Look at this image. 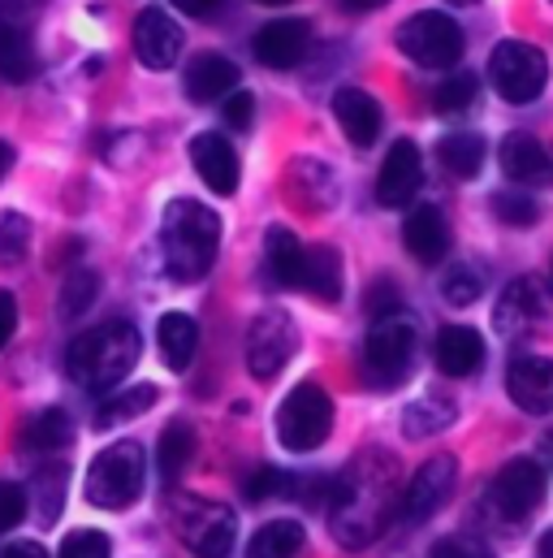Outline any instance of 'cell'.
<instances>
[{
	"label": "cell",
	"instance_id": "7bdbcfd3",
	"mask_svg": "<svg viewBox=\"0 0 553 558\" xmlns=\"http://www.w3.org/2000/svg\"><path fill=\"white\" fill-rule=\"evenodd\" d=\"M221 113H225V126H230V131H251V122H256V96L234 87V92L225 96V109H221Z\"/></svg>",
	"mask_w": 553,
	"mask_h": 558
},
{
	"label": "cell",
	"instance_id": "e575fe53",
	"mask_svg": "<svg viewBox=\"0 0 553 558\" xmlns=\"http://www.w3.org/2000/svg\"><path fill=\"white\" fill-rule=\"evenodd\" d=\"M96 294H100V274H91V269H74L70 278L61 281V299H57L61 320H78V316L96 303Z\"/></svg>",
	"mask_w": 553,
	"mask_h": 558
},
{
	"label": "cell",
	"instance_id": "52a82bcc",
	"mask_svg": "<svg viewBox=\"0 0 553 558\" xmlns=\"http://www.w3.org/2000/svg\"><path fill=\"white\" fill-rule=\"evenodd\" d=\"M333 428V403L316 381H298L276 408V441L290 454L316 450Z\"/></svg>",
	"mask_w": 553,
	"mask_h": 558
},
{
	"label": "cell",
	"instance_id": "277c9868",
	"mask_svg": "<svg viewBox=\"0 0 553 558\" xmlns=\"http://www.w3.org/2000/svg\"><path fill=\"white\" fill-rule=\"evenodd\" d=\"M545 489H550V476L537 459H511L484 489L480 498V515L493 533L502 537H515L524 533V524L537 515V507L545 502Z\"/></svg>",
	"mask_w": 553,
	"mask_h": 558
},
{
	"label": "cell",
	"instance_id": "836d02e7",
	"mask_svg": "<svg viewBox=\"0 0 553 558\" xmlns=\"http://www.w3.org/2000/svg\"><path fill=\"white\" fill-rule=\"evenodd\" d=\"M476 96H480V78L467 74V70H458V74L441 78V87L432 92V109L441 118H458V113H467L476 105Z\"/></svg>",
	"mask_w": 553,
	"mask_h": 558
},
{
	"label": "cell",
	"instance_id": "4316f807",
	"mask_svg": "<svg viewBox=\"0 0 553 558\" xmlns=\"http://www.w3.org/2000/svg\"><path fill=\"white\" fill-rule=\"evenodd\" d=\"M70 441H74V420L61 408H48V412L30 416L17 433V446L30 450V454H52V450H65Z\"/></svg>",
	"mask_w": 553,
	"mask_h": 558
},
{
	"label": "cell",
	"instance_id": "8d00e7d4",
	"mask_svg": "<svg viewBox=\"0 0 553 558\" xmlns=\"http://www.w3.org/2000/svg\"><path fill=\"white\" fill-rule=\"evenodd\" d=\"M493 217H497L502 226L528 230V226L541 221V204H537L532 195H524L519 186H515V191H497V195H493Z\"/></svg>",
	"mask_w": 553,
	"mask_h": 558
},
{
	"label": "cell",
	"instance_id": "f1b7e54d",
	"mask_svg": "<svg viewBox=\"0 0 553 558\" xmlns=\"http://www.w3.org/2000/svg\"><path fill=\"white\" fill-rule=\"evenodd\" d=\"M303 546H307V529L298 520H269L247 542V558H298Z\"/></svg>",
	"mask_w": 553,
	"mask_h": 558
},
{
	"label": "cell",
	"instance_id": "d6986e66",
	"mask_svg": "<svg viewBox=\"0 0 553 558\" xmlns=\"http://www.w3.org/2000/svg\"><path fill=\"white\" fill-rule=\"evenodd\" d=\"M502 173L515 186H550L553 182V151L532 135H506L502 140Z\"/></svg>",
	"mask_w": 553,
	"mask_h": 558
},
{
	"label": "cell",
	"instance_id": "ab89813d",
	"mask_svg": "<svg viewBox=\"0 0 553 558\" xmlns=\"http://www.w3.org/2000/svg\"><path fill=\"white\" fill-rule=\"evenodd\" d=\"M281 494H290V472H281L273 463L256 468V472L243 481V498H247V502H265V498H281Z\"/></svg>",
	"mask_w": 553,
	"mask_h": 558
},
{
	"label": "cell",
	"instance_id": "f5cc1de1",
	"mask_svg": "<svg viewBox=\"0 0 553 558\" xmlns=\"http://www.w3.org/2000/svg\"><path fill=\"white\" fill-rule=\"evenodd\" d=\"M537 550H541V558H553V529L541 537V546H537Z\"/></svg>",
	"mask_w": 553,
	"mask_h": 558
},
{
	"label": "cell",
	"instance_id": "9a60e30c",
	"mask_svg": "<svg viewBox=\"0 0 553 558\" xmlns=\"http://www.w3.org/2000/svg\"><path fill=\"white\" fill-rule=\"evenodd\" d=\"M419 186H423V156L411 140H398L377 173V199L385 208H407L419 195Z\"/></svg>",
	"mask_w": 553,
	"mask_h": 558
},
{
	"label": "cell",
	"instance_id": "1f68e13d",
	"mask_svg": "<svg viewBox=\"0 0 553 558\" xmlns=\"http://www.w3.org/2000/svg\"><path fill=\"white\" fill-rule=\"evenodd\" d=\"M437 160L445 165V173L471 182V178L484 169V140L471 135V131H458V135H450V140L437 143Z\"/></svg>",
	"mask_w": 553,
	"mask_h": 558
},
{
	"label": "cell",
	"instance_id": "db71d44e",
	"mask_svg": "<svg viewBox=\"0 0 553 558\" xmlns=\"http://www.w3.org/2000/svg\"><path fill=\"white\" fill-rule=\"evenodd\" d=\"M260 4H273V9H281V4H290V0H260Z\"/></svg>",
	"mask_w": 553,
	"mask_h": 558
},
{
	"label": "cell",
	"instance_id": "9f6ffc18",
	"mask_svg": "<svg viewBox=\"0 0 553 558\" xmlns=\"http://www.w3.org/2000/svg\"><path fill=\"white\" fill-rule=\"evenodd\" d=\"M550 290H553V269H550Z\"/></svg>",
	"mask_w": 553,
	"mask_h": 558
},
{
	"label": "cell",
	"instance_id": "f907efd6",
	"mask_svg": "<svg viewBox=\"0 0 553 558\" xmlns=\"http://www.w3.org/2000/svg\"><path fill=\"white\" fill-rule=\"evenodd\" d=\"M13 160H17V151H13V143L0 140V182H4V173L13 169Z\"/></svg>",
	"mask_w": 553,
	"mask_h": 558
},
{
	"label": "cell",
	"instance_id": "b9f144b4",
	"mask_svg": "<svg viewBox=\"0 0 553 558\" xmlns=\"http://www.w3.org/2000/svg\"><path fill=\"white\" fill-rule=\"evenodd\" d=\"M26 520V489L13 481H0V533L17 529Z\"/></svg>",
	"mask_w": 553,
	"mask_h": 558
},
{
	"label": "cell",
	"instance_id": "6da1fadb",
	"mask_svg": "<svg viewBox=\"0 0 553 558\" xmlns=\"http://www.w3.org/2000/svg\"><path fill=\"white\" fill-rule=\"evenodd\" d=\"M398 498H403V472L398 459L368 446L351 459V468L337 476V485H329V529L337 537V546L359 550L372 546L398 515Z\"/></svg>",
	"mask_w": 553,
	"mask_h": 558
},
{
	"label": "cell",
	"instance_id": "2e32d148",
	"mask_svg": "<svg viewBox=\"0 0 553 558\" xmlns=\"http://www.w3.org/2000/svg\"><path fill=\"white\" fill-rule=\"evenodd\" d=\"M506 390H511V403L515 408H524L532 416H545L553 408V360H545V355H519V360H511Z\"/></svg>",
	"mask_w": 553,
	"mask_h": 558
},
{
	"label": "cell",
	"instance_id": "30bf717a",
	"mask_svg": "<svg viewBox=\"0 0 553 558\" xmlns=\"http://www.w3.org/2000/svg\"><path fill=\"white\" fill-rule=\"evenodd\" d=\"M177 533L195 558H230L238 542V520L225 502L191 498V502H177Z\"/></svg>",
	"mask_w": 553,
	"mask_h": 558
},
{
	"label": "cell",
	"instance_id": "cb8c5ba5",
	"mask_svg": "<svg viewBox=\"0 0 553 558\" xmlns=\"http://www.w3.org/2000/svg\"><path fill=\"white\" fill-rule=\"evenodd\" d=\"M39 74V52L30 44V31L22 22H0V83H30Z\"/></svg>",
	"mask_w": 553,
	"mask_h": 558
},
{
	"label": "cell",
	"instance_id": "11a10c76",
	"mask_svg": "<svg viewBox=\"0 0 553 558\" xmlns=\"http://www.w3.org/2000/svg\"><path fill=\"white\" fill-rule=\"evenodd\" d=\"M450 4H476V0H450Z\"/></svg>",
	"mask_w": 553,
	"mask_h": 558
},
{
	"label": "cell",
	"instance_id": "8992f818",
	"mask_svg": "<svg viewBox=\"0 0 553 558\" xmlns=\"http://www.w3.org/2000/svg\"><path fill=\"white\" fill-rule=\"evenodd\" d=\"M143 476H147V459L138 441L105 446L87 468V502L105 511H126L143 494Z\"/></svg>",
	"mask_w": 553,
	"mask_h": 558
},
{
	"label": "cell",
	"instance_id": "8fae6325",
	"mask_svg": "<svg viewBox=\"0 0 553 558\" xmlns=\"http://www.w3.org/2000/svg\"><path fill=\"white\" fill-rule=\"evenodd\" d=\"M454 485H458V459L454 454H437L428 459L411 481L403 485V498H398V520L407 524H428L450 498H454Z\"/></svg>",
	"mask_w": 553,
	"mask_h": 558
},
{
	"label": "cell",
	"instance_id": "681fc988",
	"mask_svg": "<svg viewBox=\"0 0 553 558\" xmlns=\"http://www.w3.org/2000/svg\"><path fill=\"white\" fill-rule=\"evenodd\" d=\"M0 558H48V550L39 542H17V546H9Z\"/></svg>",
	"mask_w": 553,
	"mask_h": 558
},
{
	"label": "cell",
	"instance_id": "c3c4849f",
	"mask_svg": "<svg viewBox=\"0 0 553 558\" xmlns=\"http://www.w3.org/2000/svg\"><path fill=\"white\" fill-rule=\"evenodd\" d=\"M44 4H48V0H4V13L17 22V17H30V13L44 9Z\"/></svg>",
	"mask_w": 553,
	"mask_h": 558
},
{
	"label": "cell",
	"instance_id": "7a4b0ae2",
	"mask_svg": "<svg viewBox=\"0 0 553 558\" xmlns=\"http://www.w3.org/2000/svg\"><path fill=\"white\" fill-rule=\"evenodd\" d=\"M221 217L199 199H173L160 221V256L173 281H199L217 265Z\"/></svg>",
	"mask_w": 553,
	"mask_h": 558
},
{
	"label": "cell",
	"instance_id": "4dcf8cb0",
	"mask_svg": "<svg viewBox=\"0 0 553 558\" xmlns=\"http://www.w3.org/2000/svg\"><path fill=\"white\" fill-rule=\"evenodd\" d=\"M454 420H458V408H454V399H445V395H423V399H415L411 408L403 412V433L419 441V437L445 433Z\"/></svg>",
	"mask_w": 553,
	"mask_h": 558
},
{
	"label": "cell",
	"instance_id": "9c48e42d",
	"mask_svg": "<svg viewBox=\"0 0 553 558\" xmlns=\"http://www.w3.org/2000/svg\"><path fill=\"white\" fill-rule=\"evenodd\" d=\"M394 39H398L403 57H411L415 65H423V70H450L467 48L463 26L450 13H437V9H423V13L407 17Z\"/></svg>",
	"mask_w": 553,
	"mask_h": 558
},
{
	"label": "cell",
	"instance_id": "d6a6232c",
	"mask_svg": "<svg viewBox=\"0 0 553 558\" xmlns=\"http://www.w3.org/2000/svg\"><path fill=\"white\" fill-rule=\"evenodd\" d=\"M65 481H70V468L65 463H52V468H39L35 472V524H57L61 507H65Z\"/></svg>",
	"mask_w": 553,
	"mask_h": 558
},
{
	"label": "cell",
	"instance_id": "d4e9b609",
	"mask_svg": "<svg viewBox=\"0 0 553 558\" xmlns=\"http://www.w3.org/2000/svg\"><path fill=\"white\" fill-rule=\"evenodd\" d=\"M298 290H307L320 303H337L342 299V256L333 247H303V274Z\"/></svg>",
	"mask_w": 553,
	"mask_h": 558
},
{
	"label": "cell",
	"instance_id": "f546056e",
	"mask_svg": "<svg viewBox=\"0 0 553 558\" xmlns=\"http://www.w3.org/2000/svg\"><path fill=\"white\" fill-rule=\"evenodd\" d=\"M195 428L186 424V420H173L164 433H160V446H156V463H160V476L169 481V485H177V476L191 468V459H195Z\"/></svg>",
	"mask_w": 553,
	"mask_h": 558
},
{
	"label": "cell",
	"instance_id": "e0dca14e",
	"mask_svg": "<svg viewBox=\"0 0 553 558\" xmlns=\"http://www.w3.org/2000/svg\"><path fill=\"white\" fill-rule=\"evenodd\" d=\"M545 316V299H541V286L532 278L511 281L497 299V312H493V325L502 338H528Z\"/></svg>",
	"mask_w": 553,
	"mask_h": 558
},
{
	"label": "cell",
	"instance_id": "74e56055",
	"mask_svg": "<svg viewBox=\"0 0 553 558\" xmlns=\"http://www.w3.org/2000/svg\"><path fill=\"white\" fill-rule=\"evenodd\" d=\"M480 290H484V278H480L476 265H450L445 278H441V299H445L450 307H467V303H476Z\"/></svg>",
	"mask_w": 553,
	"mask_h": 558
},
{
	"label": "cell",
	"instance_id": "7dc6e473",
	"mask_svg": "<svg viewBox=\"0 0 553 558\" xmlns=\"http://www.w3.org/2000/svg\"><path fill=\"white\" fill-rule=\"evenodd\" d=\"M173 9H182L191 17H212L221 9V0H173Z\"/></svg>",
	"mask_w": 553,
	"mask_h": 558
},
{
	"label": "cell",
	"instance_id": "5b68a950",
	"mask_svg": "<svg viewBox=\"0 0 553 558\" xmlns=\"http://www.w3.org/2000/svg\"><path fill=\"white\" fill-rule=\"evenodd\" d=\"M415 347H419V325L407 312H390L377 316L368 338H364V373L372 386H403L415 364Z\"/></svg>",
	"mask_w": 553,
	"mask_h": 558
},
{
	"label": "cell",
	"instance_id": "484cf974",
	"mask_svg": "<svg viewBox=\"0 0 553 558\" xmlns=\"http://www.w3.org/2000/svg\"><path fill=\"white\" fill-rule=\"evenodd\" d=\"M156 342H160V360L173 373H182V368H191V360L199 351V325L186 312H164L156 325Z\"/></svg>",
	"mask_w": 553,
	"mask_h": 558
},
{
	"label": "cell",
	"instance_id": "7c38bea8",
	"mask_svg": "<svg viewBox=\"0 0 553 558\" xmlns=\"http://www.w3.org/2000/svg\"><path fill=\"white\" fill-rule=\"evenodd\" d=\"M294 351H298V329L285 312H260L251 320V329H247V368H251V377H260V381L276 377L290 364Z\"/></svg>",
	"mask_w": 553,
	"mask_h": 558
},
{
	"label": "cell",
	"instance_id": "ba28073f",
	"mask_svg": "<svg viewBox=\"0 0 553 558\" xmlns=\"http://www.w3.org/2000/svg\"><path fill=\"white\" fill-rule=\"evenodd\" d=\"M489 83L502 100L511 105H532L545 83H550V61L537 44H524V39H506L493 48L489 57Z\"/></svg>",
	"mask_w": 553,
	"mask_h": 558
},
{
	"label": "cell",
	"instance_id": "5bb4252c",
	"mask_svg": "<svg viewBox=\"0 0 553 558\" xmlns=\"http://www.w3.org/2000/svg\"><path fill=\"white\" fill-rule=\"evenodd\" d=\"M131 44H135L138 65H147V70H169V65L182 57V26H177L164 9H143L135 17Z\"/></svg>",
	"mask_w": 553,
	"mask_h": 558
},
{
	"label": "cell",
	"instance_id": "ffe728a7",
	"mask_svg": "<svg viewBox=\"0 0 553 558\" xmlns=\"http://www.w3.org/2000/svg\"><path fill=\"white\" fill-rule=\"evenodd\" d=\"M333 118H337L342 135L355 143V147H372V143L381 140V126H385L381 105L364 87H342L333 96Z\"/></svg>",
	"mask_w": 553,
	"mask_h": 558
},
{
	"label": "cell",
	"instance_id": "3957f363",
	"mask_svg": "<svg viewBox=\"0 0 553 558\" xmlns=\"http://www.w3.org/2000/svg\"><path fill=\"white\" fill-rule=\"evenodd\" d=\"M143 338L131 320H105L87 333H78L65 351V373L70 381H78L83 390L100 395L122 386V377H131V368L138 364Z\"/></svg>",
	"mask_w": 553,
	"mask_h": 558
},
{
	"label": "cell",
	"instance_id": "7402d4cb",
	"mask_svg": "<svg viewBox=\"0 0 553 558\" xmlns=\"http://www.w3.org/2000/svg\"><path fill=\"white\" fill-rule=\"evenodd\" d=\"M432 360L445 377H471L484 364V338L471 325H445L432 342Z\"/></svg>",
	"mask_w": 553,
	"mask_h": 558
},
{
	"label": "cell",
	"instance_id": "83f0119b",
	"mask_svg": "<svg viewBox=\"0 0 553 558\" xmlns=\"http://www.w3.org/2000/svg\"><path fill=\"white\" fill-rule=\"evenodd\" d=\"M265 269L276 286H298V274H303V243L294 239V230L285 226H269L265 234Z\"/></svg>",
	"mask_w": 553,
	"mask_h": 558
},
{
	"label": "cell",
	"instance_id": "ac0fdd59",
	"mask_svg": "<svg viewBox=\"0 0 553 558\" xmlns=\"http://www.w3.org/2000/svg\"><path fill=\"white\" fill-rule=\"evenodd\" d=\"M191 165L208 182V191H217V195H234L238 191V151L225 135H212V131L195 135L191 140Z\"/></svg>",
	"mask_w": 553,
	"mask_h": 558
},
{
	"label": "cell",
	"instance_id": "f35d334b",
	"mask_svg": "<svg viewBox=\"0 0 553 558\" xmlns=\"http://www.w3.org/2000/svg\"><path fill=\"white\" fill-rule=\"evenodd\" d=\"M30 252V221L22 213H0V265H22Z\"/></svg>",
	"mask_w": 553,
	"mask_h": 558
},
{
	"label": "cell",
	"instance_id": "bcb514c9",
	"mask_svg": "<svg viewBox=\"0 0 553 558\" xmlns=\"http://www.w3.org/2000/svg\"><path fill=\"white\" fill-rule=\"evenodd\" d=\"M13 333H17V299L9 290H0V351L9 347Z\"/></svg>",
	"mask_w": 553,
	"mask_h": 558
},
{
	"label": "cell",
	"instance_id": "f6af8a7d",
	"mask_svg": "<svg viewBox=\"0 0 553 558\" xmlns=\"http://www.w3.org/2000/svg\"><path fill=\"white\" fill-rule=\"evenodd\" d=\"M428 558H497V555H489V546H480L476 537H441L428 550Z\"/></svg>",
	"mask_w": 553,
	"mask_h": 558
},
{
	"label": "cell",
	"instance_id": "816d5d0a",
	"mask_svg": "<svg viewBox=\"0 0 553 558\" xmlns=\"http://www.w3.org/2000/svg\"><path fill=\"white\" fill-rule=\"evenodd\" d=\"M351 13H372V9H381V4H390V0H342Z\"/></svg>",
	"mask_w": 553,
	"mask_h": 558
},
{
	"label": "cell",
	"instance_id": "603a6c76",
	"mask_svg": "<svg viewBox=\"0 0 553 558\" xmlns=\"http://www.w3.org/2000/svg\"><path fill=\"white\" fill-rule=\"evenodd\" d=\"M238 65L230 61V57H221V52H199L191 65H186V78H182V87H186V96L195 100V105H212V100H221V96H230L234 87H238Z\"/></svg>",
	"mask_w": 553,
	"mask_h": 558
},
{
	"label": "cell",
	"instance_id": "60d3db41",
	"mask_svg": "<svg viewBox=\"0 0 553 558\" xmlns=\"http://www.w3.org/2000/svg\"><path fill=\"white\" fill-rule=\"evenodd\" d=\"M109 555H113V542L100 529H74L61 542V550H57V558H109Z\"/></svg>",
	"mask_w": 553,
	"mask_h": 558
},
{
	"label": "cell",
	"instance_id": "44dd1931",
	"mask_svg": "<svg viewBox=\"0 0 553 558\" xmlns=\"http://www.w3.org/2000/svg\"><path fill=\"white\" fill-rule=\"evenodd\" d=\"M403 247L411 252V260H419V265H441L445 260V252H450V226H445L441 208L419 204V208L407 213V221H403Z\"/></svg>",
	"mask_w": 553,
	"mask_h": 558
},
{
	"label": "cell",
	"instance_id": "d590c367",
	"mask_svg": "<svg viewBox=\"0 0 553 558\" xmlns=\"http://www.w3.org/2000/svg\"><path fill=\"white\" fill-rule=\"evenodd\" d=\"M151 403H156V386H131V390H122V395H113V399L100 403L96 428H113V424H122V420L143 416Z\"/></svg>",
	"mask_w": 553,
	"mask_h": 558
},
{
	"label": "cell",
	"instance_id": "ee69618b",
	"mask_svg": "<svg viewBox=\"0 0 553 558\" xmlns=\"http://www.w3.org/2000/svg\"><path fill=\"white\" fill-rule=\"evenodd\" d=\"M364 312L377 320V316H390V312H403V294H398V286L385 278L377 281L368 294H364Z\"/></svg>",
	"mask_w": 553,
	"mask_h": 558
},
{
	"label": "cell",
	"instance_id": "4fadbf2b",
	"mask_svg": "<svg viewBox=\"0 0 553 558\" xmlns=\"http://www.w3.org/2000/svg\"><path fill=\"white\" fill-rule=\"evenodd\" d=\"M256 61L269 70H294L311 52V22L307 17H273L256 31Z\"/></svg>",
	"mask_w": 553,
	"mask_h": 558
}]
</instances>
